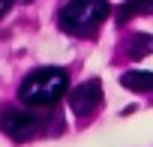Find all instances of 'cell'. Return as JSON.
I'll use <instances>...</instances> for the list:
<instances>
[{
    "mask_svg": "<svg viewBox=\"0 0 153 147\" xmlns=\"http://www.w3.org/2000/svg\"><path fill=\"white\" fill-rule=\"evenodd\" d=\"M147 54H153V36L150 33H132L126 39V57L129 60H141Z\"/></svg>",
    "mask_w": 153,
    "mask_h": 147,
    "instance_id": "obj_6",
    "label": "cell"
},
{
    "mask_svg": "<svg viewBox=\"0 0 153 147\" xmlns=\"http://www.w3.org/2000/svg\"><path fill=\"white\" fill-rule=\"evenodd\" d=\"M9 6H12V0H0V18L9 12Z\"/></svg>",
    "mask_w": 153,
    "mask_h": 147,
    "instance_id": "obj_8",
    "label": "cell"
},
{
    "mask_svg": "<svg viewBox=\"0 0 153 147\" xmlns=\"http://www.w3.org/2000/svg\"><path fill=\"white\" fill-rule=\"evenodd\" d=\"M69 87V78L66 72L57 69V66H42V69H33L30 75L21 81L18 87V99L21 105L27 108H51Z\"/></svg>",
    "mask_w": 153,
    "mask_h": 147,
    "instance_id": "obj_1",
    "label": "cell"
},
{
    "mask_svg": "<svg viewBox=\"0 0 153 147\" xmlns=\"http://www.w3.org/2000/svg\"><path fill=\"white\" fill-rule=\"evenodd\" d=\"M3 132L15 141H24V138L39 132V117L33 111H24V108H9L3 114Z\"/></svg>",
    "mask_w": 153,
    "mask_h": 147,
    "instance_id": "obj_4",
    "label": "cell"
},
{
    "mask_svg": "<svg viewBox=\"0 0 153 147\" xmlns=\"http://www.w3.org/2000/svg\"><path fill=\"white\" fill-rule=\"evenodd\" d=\"M135 15H153V0H126L117 9V24H126Z\"/></svg>",
    "mask_w": 153,
    "mask_h": 147,
    "instance_id": "obj_7",
    "label": "cell"
},
{
    "mask_svg": "<svg viewBox=\"0 0 153 147\" xmlns=\"http://www.w3.org/2000/svg\"><path fill=\"white\" fill-rule=\"evenodd\" d=\"M99 105H102V81L99 78H87L78 87H72V93H69V111L75 117H90Z\"/></svg>",
    "mask_w": 153,
    "mask_h": 147,
    "instance_id": "obj_3",
    "label": "cell"
},
{
    "mask_svg": "<svg viewBox=\"0 0 153 147\" xmlns=\"http://www.w3.org/2000/svg\"><path fill=\"white\" fill-rule=\"evenodd\" d=\"M120 84L132 93H153V72L147 69H129L120 75Z\"/></svg>",
    "mask_w": 153,
    "mask_h": 147,
    "instance_id": "obj_5",
    "label": "cell"
},
{
    "mask_svg": "<svg viewBox=\"0 0 153 147\" xmlns=\"http://www.w3.org/2000/svg\"><path fill=\"white\" fill-rule=\"evenodd\" d=\"M108 15H111V6L105 0H69L57 15V24L69 36L90 39V36L99 33V27Z\"/></svg>",
    "mask_w": 153,
    "mask_h": 147,
    "instance_id": "obj_2",
    "label": "cell"
}]
</instances>
